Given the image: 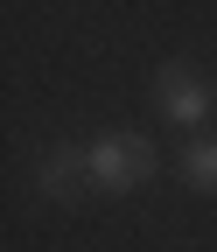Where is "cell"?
Masks as SVG:
<instances>
[{"instance_id": "obj_3", "label": "cell", "mask_w": 217, "mask_h": 252, "mask_svg": "<svg viewBox=\"0 0 217 252\" xmlns=\"http://www.w3.org/2000/svg\"><path fill=\"white\" fill-rule=\"evenodd\" d=\"M35 189L49 203H77L84 189H91V147H70V140H56L42 161H35Z\"/></svg>"}, {"instance_id": "obj_2", "label": "cell", "mask_w": 217, "mask_h": 252, "mask_svg": "<svg viewBox=\"0 0 217 252\" xmlns=\"http://www.w3.org/2000/svg\"><path fill=\"white\" fill-rule=\"evenodd\" d=\"M154 112L168 126H203L210 119V84L189 63H168V70H154Z\"/></svg>"}, {"instance_id": "obj_1", "label": "cell", "mask_w": 217, "mask_h": 252, "mask_svg": "<svg viewBox=\"0 0 217 252\" xmlns=\"http://www.w3.org/2000/svg\"><path fill=\"white\" fill-rule=\"evenodd\" d=\"M161 168V154H154L147 133H98L91 140V189H105V196H133L140 182H154Z\"/></svg>"}, {"instance_id": "obj_4", "label": "cell", "mask_w": 217, "mask_h": 252, "mask_svg": "<svg viewBox=\"0 0 217 252\" xmlns=\"http://www.w3.org/2000/svg\"><path fill=\"white\" fill-rule=\"evenodd\" d=\"M182 182H189V189H203V196H217V140H189V147H182Z\"/></svg>"}]
</instances>
